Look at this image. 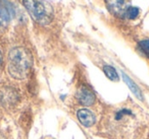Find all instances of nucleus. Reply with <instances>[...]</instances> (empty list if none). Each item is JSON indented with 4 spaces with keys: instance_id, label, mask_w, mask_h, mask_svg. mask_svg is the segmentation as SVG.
Instances as JSON below:
<instances>
[{
    "instance_id": "nucleus-1",
    "label": "nucleus",
    "mask_w": 149,
    "mask_h": 139,
    "mask_svg": "<svg viewBox=\"0 0 149 139\" xmlns=\"http://www.w3.org/2000/svg\"><path fill=\"white\" fill-rule=\"evenodd\" d=\"M32 64V55L26 48L17 47L9 52L7 70L9 75L15 79H25L29 74Z\"/></svg>"
},
{
    "instance_id": "nucleus-2",
    "label": "nucleus",
    "mask_w": 149,
    "mask_h": 139,
    "mask_svg": "<svg viewBox=\"0 0 149 139\" xmlns=\"http://www.w3.org/2000/svg\"><path fill=\"white\" fill-rule=\"evenodd\" d=\"M23 4L31 17L40 25H48L53 19V8L46 0H23Z\"/></svg>"
},
{
    "instance_id": "nucleus-3",
    "label": "nucleus",
    "mask_w": 149,
    "mask_h": 139,
    "mask_svg": "<svg viewBox=\"0 0 149 139\" xmlns=\"http://www.w3.org/2000/svg\"><path fill=\"white\" fill-rule=\"evenodd\" d=\"M15 15V9L8 0H0V28H5Z\"/></svg>"
},
{
    "instance_id": "nucleus-4",
    "label": "nucleus",
    "mask_w": 149,
    "mask_h": 139,
    "mask_svg": "<svg viewBox=\"0 0 149 139\" xmlns=\"http://www.w3.org/2000/svg\"><path fill=\"white\" fill-rule=\"evenodd\" d=\"M131 0H105L107 9L113 15L118 17H125V13L130 6Z\"/></svg>"
},
{
    "instance_id": "nucleus-5",
    "label": "nucleus",
    "mask_w": 149,
    "mask_h": 139,
    "mask_svg": "<svg viewBox=\"0 0 149 139\" xmlns=\"http://www.w3.org/2000/svg\"><path fill=\"white\" fill-rule=\"evenodd\" d=\"M77 98L84 106H91L95 102V94L87 86H81L77 92Z\"/></svg>"
},
{
    "instance_id": "nucleus-6",
    "label": "nucleus",
    "mask_w": 149,
    "mask_h": 139,
    "mask_svg": "<svg viewBox=\"0 0 149 139\" xmlns=\"http://www.w3.org/2000/svg\"><path fill=\"white\" fill-rule=\"evenodd\" d=\"M77 117L79 119L80 123L85 127H91L92 125H94L96 121L94 114L87 109H81V110L78 111Z\"/></svg>"
},
{
    "instance_id": "nucleus-7",
    "label": "nucleus",
    "mask_w": 149,
    "mask_h": 139,
    "mask_svg": "<svg viewBox=\"0 0 149 139\" xmlns=\"http://www.w3.org/2000/svg\"><path fill=\"white\" fill-rule=\"evenodd\" d=\"M122 75H123V78H124V81L126 82V84L129 86V88L132 90V92L134 94V96H136V98H138L140 100H144V96H143L142 92H141V89L138 87V85H137V84L135 83V82L133 81V80L131 79V78L129 77L126 73L122 72Z\"/></svg>"
},
{
    "instance_id": "nucleus-8",
    "label": "nucleus",
    "mask_w": 149,
    "mask_h": 139,
    "mask_svg": "<svg viewBox=\"0 0 149 139\" xmlns=\"http://www.w3.org/2000/svg\"><path fill=\"white\" fill-rule=\"evenodd\" d=\"M103 71L104 73H105V75L107 76V78H109L110 80H112V81H118V72H116V70L114 69L112 66L110 65H105L103 67Z\"/></svg>"
},
{
    "instance_id": "nucleus-9",
    "label": "nucleus",
    "mask_w": 149,
    "mask_h": 139,
    "mask_svg": "<svg viewBox=\"0 0 149 139\" xmlns=\"http://www.w3.org/2000/svg\"><path fill=\"white\" fill-rule=\"evenodd\" d=\"M140 14V9L136 6H130L128 7V9L126 10V13H125V17L128 19H135L138 17V15Z\"/></svg>"
},
{
    "instance_id": "nucleus-10",
    "label": "nucleus",
    "mask_w": 149,
    "mask_h": 139,
    "mask_svg": "<svg viewBox=\"0 0 149 139\" xmlns=\"http://www.w3.org/2000/svg\"><path fill=\"white\" fill-rule=\"evenodd\" d=\"M140 48L142 49V51L144 53H146L147 55H149V40H144V41H141L139 44Z\"/></svg>"
},
{
    "instance_id": "nucleus-11",
    "label": "nucleus",
    "mask_w": 149,
    "mask_h": 139,
    "mask_svg": "<svg viewBox=\"0 0 149 139\" xmlns=\"http://www.w3.org/2000/svg\"><path fill=\"white\" fill-rule=\"evenodd\" d=\"M131 114H132V113H131L130 111L126 110V109H125V110L120 111V112H118V114L116 115V120H120V119L122 118L123 116H125V115H131Z\"/></svg>"
},
{
    "instance_id": "nucleus-12",
    "label": "nucleus",
    "mask_w": 149,
    "mask_h": 139,
    "mask_svg": "<svg viewBox=\"0 0 149 139\" xmlns=\"http://www.w3.org/2000/svg\"><path fill=\"white\" fill-rule=\"evenodd\" d=\"M1 66H2V54L0 52V68H1Z\"/></svg>"
}]
</instances>
